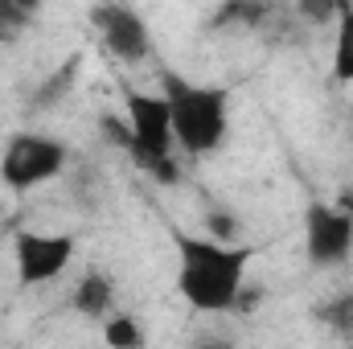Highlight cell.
Segmentation results:
<instances>
[{"instance_id":"52a82bcc","label":"cell","mask_w":353,"mask_h":349,"mask_svg":"<svg viewBox=\"0 0 353 349\" xmlns=\"http://www.w3.org/2000/svg\"><path fill=\"white\" fill-rule=\"evenodd\" d=\"M304 251L316 267H337L353 255V214L341 206L312 201L304 214Z\"/></svg>"},{"instance_id":"9c48e42d","label":"cell","mask_w":353,"mask_h":349,"mask_svg":"<svg viewBox=\"0 0 353 349\" xmlns=\"http://www.w3.org/2000/svg\"><path fill=\"white\" fill-rule=\"evenodd\" d=\"M333 79H337V83H353V8H350V4H341V12H337Z\"/></svg>"},{"instance_id":"ba28073f","label":"cell","mask_w":353,"mask_h":349,"mask_svg":"<svg viewBox=\"0 0 353 349\" xmlns=\"http://www.w3.org/2000/svg\"><path fill=\"white\" fill-rule=\"evenodd\" d=\"M111 300H115V279L103 275V271H87V275L79 279L74 296H70L74 312H79V317H90V321H107Z\"/></svg>"},{"instance_id":"9a60e30c","label":"cell","mask_w":353,"mask_h":349,"mask_svg":"<svg viewBox=\"0 0 353 349\" xmlns=\"http://www.w3.org/2000/svg\"><path fill=\"white\" fill-rule=\"evenodd\" d=\"M201 226H205V239H214V243H226V247H230V239L239 235V218H234L230 210H218V206H210V210H205Z\"/></svg>"},{"instance_id":"8992f818","label":"cell","mask_w":353,"mask_h":349,"mask_svg":"<svg viewBox=\"0 0 353 349\" xmlns=\"http://www.w3.org/2000/svg\"><path fill=\"white\" fill-rule=\"evenodd\" d=\"M90 25H94L99 41L107 46V54L119 58V62H144L152 54V29L128 4H94Z\"/></svg>"},{"instance_id":"277c9868","label":"cell","mask_w":353,"mask_h":349,"mask_svg":"<svg viewBox=\"0 0 353 349\" xmlns=\"http://www.w3.org/2000/svg\"><path fill=\"white\" fill-rule=\"evenodd\" d=\"M66 161H70V152H66L62 140L37 136V132H17L0 152V181L8 189L25 193V189H37L46 181H54L66 169Z\"/></svg>"},{"instance_id":"7a4b0ae2","label":"cell","mask_w":353,"mask_h":349,"mask_svg":"<svg viewBox=\"0 0 353 349\" xmlns=\"http://www.w3.org/2000/svg\"><path fill=\"white\" fill-rule=\"evenodd\" d=\"M165 103L173 115V144L189 157H210L230 132V90L165 74Z\"/></svg>"},{"instance_id":"3957f363","label":"cell","mask_w":353,"mask_h":349,"mask_svg":"<svg viewBox=\"0 0 353 349\" xmlns=\"http://www.w3.org/2000/svg\"><path fill=\"white\" fill-rule=\"evenodd\" d=\"M128 132H132V148L128 157L144 169V173L161 177L165 185L181 181V169L173 165V115L165 94H144V90H128Z\"/></svg>"},{"instance_id":"8fae6325","label":"cell","mask_w":353,"mask_h":349,"mask_svg":"<svg viewBox=\"0 0 353 349\" xmlns=\"http://www.w3.org/2000/svg\"><path fill=\"white\" fill-rule=\"evenodd\" d=\"M103 341L111 349H140L144 346V329H140L132 317L119 312V317H107V321H103Z\"/></svg>"},{"instance_id":"7c38bea8","label":"cell","mask_w":353,"mask_h":349,"mask_svg":"<svg viewBox=\"0 0 353 349\" xmlns=\"http://www.w3.org/2000/svg\"><path fill=\"white\" fill-rule=\"evenodd\" d=\"M316 317L333 329V333H353V292H341V296H333L329 304H321L316 308Z\"/></svg>"},{"instance_id":"e0dca14e","label":"cell","mask_w":353,"mask_h":349,"mask_svg":"<svg viewBox=\"0 0 353 349\" xmlns=\"http://www.w3.org/2000/svg\"><path fill=\"white\" fill-rule=\"evenodd\" d=\"M189 349H234L230 337H222V333H201V337H193Z\"/></svg>"},{"instance_id":"5b68a950","label":"cell","mask_w":353,"mask_h":349,"mask_svg":"<svg viewBox=\"0 0 353 349\" xmlns=\"http://www.w3.org/2000/svg\"><path fill=\"white\" fill-rule=\"evenodd\" d=\"M74 259V239L70 235H41V230H17L12 235V263L21 288H41L54 283Z\"/></svg>"},{"instance_id":"2e32d148","label":"cell","mask_w":353,"mask_h":349,"mask_svg":"<svg viewBox=\"0 0 353 349\" xmlns=\"http://www.w3.org/2000/svg\"><path fill=\"white\" fill-rule=\"evenodd\" d=\"M99 132H103V140L107 144H115V148H132V132H128V119H119V115H99Z\"/></svg>"},{"instance_id":"4fadbf2b","label":"cell","mask_w":353,"mask_h":349,"mask_svg":"<svg viewBox=\"0 0 353 349\" xmlns=\"http://www.w3.org/2000/svg\"><path fill=\"white\" fill-rule=\"evenodd\" d=\"M33 4L29 0H0V37L8 41V37H17L29 21H33Z\"/></svg>"},{"instance_id":"30bf717a","label":"cell","mask_w":353,"mask_h":349,"mask_svg":"<svg viewBox=\"0 0 353 349\" xmlns=\"http://www.w3.org/2000/svg\"><path fill=\"white\" fill-rule=\"evenodd\" d=\"M267 17H271V8L267 4H255V0H226L222 8H218V25H239V29H255V25H263Z\"/></svg>"},{"instance_id":"5bb4252c","label":"cell","mask_w":353,"mask_h":349,"mask_svg":"<svg viewBox=\"0 0 353 349\" xmlns=\"http://www.w3.org/2000/svg\"><path fill=\"white\" fill-rule=\"evenodd\" d=\"M74 74H79V58H66V62H62V70H58L50 83H41V90H37V107H54V103L70 90Z\"/></svg>"},{"instance_id":"6da1fadb","label":"cell","mask_w":353,"mask_h":349,"mask_svg":"<svg viewBox=\"0 0 353 349\" xmlns=\"http://www.w3.org/2000/svg\"><path fill=\"white\" fill-rule=\"evenodd\" d=\"M176 251V292L197 312H230L239 304V292L247 283L251 247H226L205 235L173 230Z\"/></svg>"}]
</instances>
